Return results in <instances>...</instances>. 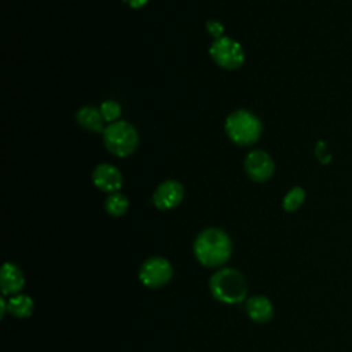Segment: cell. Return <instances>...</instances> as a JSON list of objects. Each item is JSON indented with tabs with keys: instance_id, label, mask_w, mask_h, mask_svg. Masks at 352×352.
<instances>
[{
	"instance_id": "obj_5",
	"label": "cell",
	"mask_w": 352,
	"mask_h": 352,
	"mask_svg": "<svg viewBox=\"0 0 352 352\" xmlns=\"http://www.w3.org/2000/svg\"><path fill=\"white\" fill-rule=\"evenodd\" d=\"M209 54L220 67L227 70L238 69L245 60L242 45L231 37L216 38L209 48Z\"/></svg>"
},
{
	"instance_id": "obj_15",
	"label": "cell",
	"mask_w": 352,
	"mask_h": 352,
	"mask_svg": "<svg viewBox=\"0 0 352 352\" xmlns=\"http://www.w3.org/2000/svg\"><path fill=\"white\" fill-rule=\"evenodd\" d=\"M305 199V191L301 187H293L282 201V206L286 212H294L297 210Z\"/></svg>"
},
{
	"instance_id": "obj_12",
	"label": "cell",
	"mask_w": 352,
	"mask_h": 352,
	"mask_svg": "<svg viewBox=\"0 0 352 352\" xmlns=\"http://www.w3.org/2000/svg\"><path fill=\"white\" fill-rule=\"evenodd\" d=\"M77 122L84 128V129H88V131H92V132H103L104 131V118L100 113V110L92 107V106H85V107H81L78 111H77Z\"/></svg>"
},
{
	"instance_id": "obj_7",
	"label": "cell",
	"mask_w": 352,
	"mask_h": 352,
	"mask_svg": "<svg viewBox=\"0 0 352 352\" xmlns=\"http://www.w3.org/2000/svg\"><path fill=\"white\" fill-rule=\"evenodd\" d=\"M245 170L253 182H265L272 176L275 165L265 151L253 150L245 158Z\"/></svg>"
},
{
	"instance_id": "obj_2",
	"label": "cell",
	"mask_w": 352,
	"mask_h": 352,
	"mask_svg": "<svg viewBox=\"0 0 352 352\" xmlns=\"http://www.w3.org/2000/svg\"><path fill=\"white\" fill-rule=\"evenodd\" d=\"M212 296L224 304H238L245 300L248 293L246 279L235 268H220L209 279Z\"/></svg>"
},
{
	"instance_id": "obj_16",
	"label": "cell",
	"mask_w": 352,
	"mask_h": 352,
	"mask_svg": "<svg viewBox=\"0 0 352 352\" xmlns=\"http://www.w3.org/2000/svg\"><path fill=\"white\" fill-rule=\"evenodd\" d=\"M100 113L104 121L116 122L121 116V106L116 100H106L100 104Z\"/></svg>"
},
{
	"instance_id": "obj_9",
	"label": "cell",
	"mask_w": 352,
	"mask_h": 352,
	"mask_svg": "<svg viewBox=\"0 0 352 352\" xmlns=\"http://www.w3.org/2000/svg\"><path fill=\"white\" fill-rule=\"evenodd\" d=\"M94 184L104 192H117L122 184L121 172L110 164H99L92 172Z\"/></svg>"
},
{
	"instance_id": "obj_1",
	"label": "cell",
	"mask_w": 352,
	"mask_h": 352,
	"mask_svg": "<svg viewBox=\"0 0 352 352\" xmlns=\"http://www.w3.org/2000/svg\"><path fill=\"white\" fill-rule=\"evenodd\" d=\"M195 258L204 267H220L231 257L232 243L227 232L220 228H205L194 241Z\"/></svg>"
},
{
	"instance_id": "obj_11",
	"label": "cell",
	"mask_w": 352,
	"mask_h": 352,
	"mask_svg": "<svg viewBox=\"0 0 352 352\" xmlns=\"http://www.w3.org/2000/svg\"><path fill=\"white\" fill-rule=\"evenodd\" d=\"M245 309L248 316L253 322L264 323L268 322L274 315V307L272 302L264 297V296H252L246 300Z\"/></svg>"
},
{
	"instance_id": "obj_3",
	"label": "cell",
	"mask_w": 352,
	"mask_h": 352,
	"mask_svg": "<svg viewBox=\"0 0 352 352\" xmlns=\"http://www.w3.org/2000/svg\"><path fill=\"white\" fill-rule=\"evenodd\" d=\"M226 133L238 146H252L261 135L263 125L256 114L248 110H236L231 113L224 124Z\"/></svg>"
},
{
	"instance_id": "obj_18",
	"label": "cell",
	"mask_w": 352,
	"mask_h": 352,
	"mask_svg": "<svg viewBox=\"0 0 352 352\" xmlns=\"http://www.w3.org/2000/svg\"><path fill=\"white\" fill-rule=\"evenodd\" d=\"M206 29H208V32L214 37V38H220V37H223L221 34H223V25L220 23V22H217V21H208L206 22Z\"/></svg>"
},
{
	"instance_id": "obj_14",
	"label": "cell",
	"mask_w": 352,
	"mask_h": 352,
	"mask_svg": "<svg viewBox=\"0 0 352 352\" xmlns=\"http://www.w3.org/2000/svg\"><path fill=\"white\" fill-rule=\"evenodd\" d=\"M128 206H129V202H128L126 197L118 191L109 194V197L106 198V202H104L106 212L114 217L122 216L128 210Z\"/></svg>"
},
{
	"instance_id": "obj_6",
	"label": "cell",
	"mask_w": 352,
	"mask_h": 352,
	"mask_svg": "<svg viewBox=\"0 0 352 352\" xmlns=\"http://www.w3.org/2000/svg\"><path fill=\"white\" fill-rule=\"evenodd\" d=\"M172 275V264L165 257L160 256L147 258L139 268V280L150 289H157L166 285Z\"/></svg>"
},
{
	"instance_id": "obj_17",
	"label": "cell",
	"mask_w": 352,
	"mask_h": 352,
	"mask_svg": "<svg viewBox=\"0 0 352 352\" xmlns=\"http://www.w3.org/2000/svg\"><path fill=\"white\" fill-rule=\"evenodd\" d=\"M315 154L318 157V160L322 164H329L331 161V154L327 151V146L324 142H318L316 148H315Z\"/></svg>"
},
{
	"instance_id": "obj_8",
	"label": "cell",
	"mask_w": 352,
	"mask_h": 352,
	"mask_svg": "<svg viewBox=\"0 0 352 352\" xmlns=\"http://www.w3.org/2000/svg\"><path fill=\"white\" fill-rule=\"evenodd\" d=\"M184 197L183 186L176 180L162 182L153 194L154 205L161 210H169L176 208Z\"/></svg>"
},
{
	"instance_id": "obj_13",
	"label": "cell",
	"mask_w": 352,
	"mask_h": 352,
	"mask_svg": "<svg viewBox=\"0 0 352 352\" xmlns=\"http://www.w3.org/2000/svg\"><path fill=\"white\" fill-rule=\"evenodd\" d=\"M34 308L33 300L26 294H15L7 301V311L15 318L23 319L32 315Z\"/></svg>"
},
{
	"instance_id": "obj_19",
	"label": "cell",
	"mask_w": 352,
	"mask_h": 352,
	"mask_svg": "<svg viewBox=\"0 0 352 352\" xmlns=\"http://www.w3.org/2000/svg\"><path fill=\"white\" fill-rule=\"evenodd\" d=\"M124 3L128 4L131 8H140L147 3V0H124Z\"/></svg>"
},
{
	"instance_id": "obj_4",
	"label": "cell",
	"mask_w": 352,
	"mask_h": 352,
	"mask_svg": "<svg viewBox=\"0 0 352 352\" xmlns=\"http://www.w3.org/2000/svg\"><path fill=\"white\" fill-rule=\"evenodd\" d=\"M103 143L111 154L126 157L136 150L139 135L132 124L126 121H116L104 128Z\"/></svg>"
},
{
	"instance_id": "obj_10",
	"label": "cell",
	"mask_w": 352,
	"mask_h": 352,
	"mask_svg": "<svg viewBox=\"0 0 352 352\" xmlns=\"http://www.w3.org/2000/svg\"><path fill=\"white\" fill-rule=\"evenodd\" d=\"M25 285V276L22 270L14 263H4L0 275V286L3 294H15L22 290Z\"/></svg>"
}]
</instances>
